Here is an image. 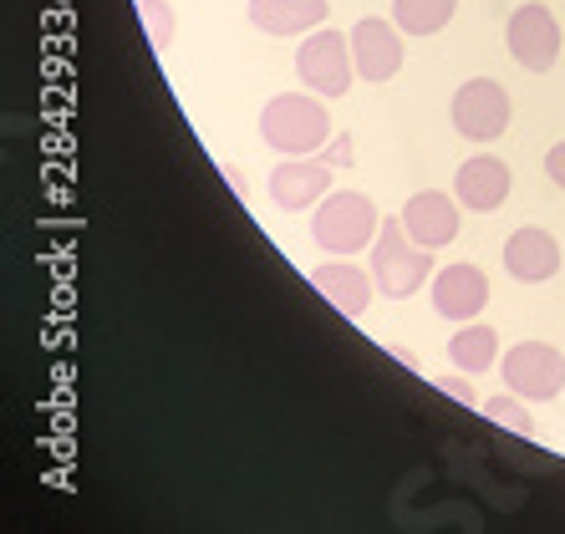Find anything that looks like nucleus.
<instances>
[{
  "mask_svg": "<svg viewBox=\"0 0 565 534\" xmlns=\"http://www.w3.org/2000/svg\"><path fill=\"white\" fill-rule=\"evenodd\" d=\"M403 229L413 235V245L423 249H448L454 239H459L463 229V204L459 194H438V189H423V194H413L408 204H403Z\"/></svg>",
  "mask_w": 565,
  "mask_h": 534,
  "instance_id": "9d476101",
  "label": "nucleus"
},
{
  "mask_svg": "<svg viewBox=\"0 0 565 534\" xmlns=\"http://www.w3.org/2000/svg\"><path fill=\"white\" fill-rule=\"evenodd\" d=\"M448 118H454V132L469 138V143H494V138H504V128L514 118V97L494 77H469L454 92Z\"/></svg>",
  "mask_w": 565,
  "mask_h": 534,
  "instance_id": "39448f33",
  "label": "nucleus"
},
{
  "mask_svg": "<svg viewBox=\"0 0 565 534\" xmlns=\"http://www.w3.org/2000/svg\"><path fill=\"white\" fill-rule=\"evenodd\" d=\"M459 15V0H393V21L403 36H438Z\"/></svg>",
  "mask_w": 565,
  "mask_h": 534,
  "instance_id": "f3484780",
  "label": "nucleus"
},
{
  "mask_svg": "<svg viewBox=\"0 0 565 534\" xmlns=\"http://www.w3.org/2000/svg\"><path fill=\"white\" fill-rule=\"evenodd\" d=\"M372 275H377V290L387 300H408L428 286V275H434V249L413 245V235L403 229V214L382 220L377 245H372Z\"/></svg>",
  "mask_w": 565,
  "mask_h": 534,
  "instance_id": "7ed1b4c3",
  "label": "nucleus"
},
{
  "mask_svg": "<svg viewBox=\"0 0 565 534\" xmlns=\"http://www.w3.org/2000/svg\"><path fill=\"white\" fill-rule=\"evenodd\" d=\"M504 46L525 72H551L555 56H561V21L551 15V6L525 0L510 15V26H504Z\"/></svg>",
  "mask_w": 565,
  "mask_h": 534,
  "instance_id": "0eeeda50",
  "label": "nucleus"
},
{
  "mask_svg": "<svg viewBox=\"0 0 565 534\" xmlns=\"http://www.w3.org/2000/svg\"><path fill=\"white\" fill-rule=\"evenodd\" d=\"M245 15L265 36H311V31L327 26L331 6L327 0H250Z\"/></svg>",
  "mask_w": 565,
  "mask_h": 534,
  "instance_id": "4468645a",
  "label": "nucleus"
},
{
  "mask_svg": "<svg viewBox=\"0 0 565 534\" xmlns=\"http://www.w3.org/2000/svg\"><path fill=\"white\" fill-rule=\"evenodd\" d=\"M311 286L321 290V296H327L342 316H352V321H356V316H367L372 290H377V275L337 255L331 265H316V270H311Z\"/></svg>",
  "mask_w": 565,
  "mask_h": 534,
  "instance_id": "2eb2a0df",
  "label": "nucleus"
},
{
  "mask_svg": "<svg viewBox=\"0 0 565 534\" xmlns=\"http://www.w3.org/2000/svg\"><path fill=\"white\" fill-rule=\"evenodd\" d=\"M352 56H356V77L362 82H393L403 72V26L382 21V15H362L352 26Z\"/></svg>",
  "mask_w": 565,
  "mask_h": 534,
  "instance_id": "1a4fd4ad",
  "label": "nucleus"
},
{
  "mask_svg": "<svg viewBox=\"0 0 565 534\" xmlns=\"http://www.w3.org/2000/svg\"><path fill=\"white\" fill-rule=\"evenodd\" d=\"M545 173H551L555 189H565V138L551 148V153H545Z\"/></svg>",
  "mask_w": 565,
  "mask_h": 534,
  "instance_id": "412c9836",
  "label": "nucleus"
},
{
  "mask_svg": "<svg viewBox=\"0 0 565 534\" xmlns=\"http://www.w3.org/2000/svg\"><path fill=\"white\" fill-rule=\"evenodd\" d=\"M504 387L520 392L525 403H555L565 392V356L555 352L551 341H514L510 352L500 356Z\"/></svg>",
  "mask_w": 565,
  "mask_h": 534,
  "instance_id": "423d86ee",
  "label": "nucleus"
},
{
  "mask_svg": "<svg viewBox=\"0 0 565 534\" xmlns=\"http://www.w3.org/2000/svg\"><path fill=\"white\" fill-rule=\"evenodd\" d=\"M296 77L306 92L316 97H347L356 82V56H352V36H342L337 26H321L301 41L296 52Z\"/></svg>",
  "mask_w": 565,
  "mask_h": 534,
  "instance_id": "20e7f679",
  "label": "nucleus"
},
{
  "mask_svg": "<svg viewBox=\"0 0 565 534\" xmlns=\"http://www.w3.org/2000/svg\"><path fill=\"white\" fill-rule=\"evenodd\" d=\"M510 189H514V173H510V163L494 153L463 158L459 173H454V194H459V204L469 209V214H494V209H504Z\"/></svg>",
  "mask_w": 565,
  "mask_h": 534,
  "instance_id": "f8f14e48",
  "label": "nucleus"
},
{
  "mask_svg": "<svg viewBox=\"0 0 565 534\" xmlns=\"http://www.w3.org/2000/svg\"><path fill=\"white\" fill-rule=\"evenodd\" d=\"M265 189H270V204L286 209V214H301L316 209L331 194V163L321 153L311 158H280L276 169L265 173Z\"/></svg>",
  "mask_w": 565,
  "mask_h": 534,
  "instance_id": "6e6552de",
  "label": "nucleus"
},
{
  "mask_svg": "<svg viewBox=\"0 0 565 534\" xmlns=\"http://www.w3.org/2000/svg\"><path fill=\"white\" fill-rule=\"evenodd\" d=\"M448 356H454L459 372L479 377V372H489V366L500 362V331L484 327V321H463V327L448 337Z\"/></svg>",
  "mask_w": 565,
  "mask_h": 534,
  "instance_id": "dca6fc26",
  "label": "nucleus"
},
{
  "mask_svg": "<svg viewBox=\"0 0 565 534\" xmlns=\"http://www.w3.org/2000/svg\"><path fill=\"white\" fill-rule=\"evenodd\" d=\"M434 387H438V392H448V397H454V403H463V407L479 403V392H473L469 372H448V377H434Z\"/></svg>",
  "mask_w": 565,
  "mask_h": 534,
  "instance_id": "aec40b11",
  "label": "nucleus"
},
{
  "mask_svg": "<svg viewBox=\"0 0 565 534\" xmlns=\"http://www.w3.org/2000/svg\"><path fill=\"white\" fill-rule=\"evenodd\" d=\"M260 138L286 158H311L331 143V113L327 97L316 92H280L260 113Z\"/></svg>",
  "mask_w": 565,
  "mask_h": 534,
  "instance_id": "f257e3e1",
  "label": "nucleus"
},
{
  "mask_svg": "<svg viewBox=\"0 0 565 534\" xmlns=\"http://www.w3.org/2000/svg\"><path fill=\"white\" fill-rule=\"evenodd\" d=\"M504 270L520 280V286H545L561 275V239L540 224H525L504 239Z\"/></svg>",
  "mask_w": 565,
  "mask_h": 534,
  "instance_id": "ddd939ff",
  "label": "nucleus"
},
{
  "mask_svg": "<svg viewBox=\"0 0 565 534\" xmlns=\"http://www.w3.org/2000/svg\"><path fill=\"white\" fill-rule=\"evenodd\" d=\"M138 15H143V31H148V41H153V52H169V41H173L169 0H138Z\"/></svg>",
  "mask_w": 565,
  "mask_h": 534,
  "instance_id": "6ab92c4d",
  "label": "nucleus"
},
{
  "mask_svg": "<svg viewBox=\"0 0 565 534\" xmlns=\"http://www.w3.org/2000/svg\"><path fill=\"white\" fill-rule=\"evenodd\" d=\"M428 296H434V311L454 327L463 321H479V311L489 306V275L479 265H444L428 280Z\"/></svg>",
  "mask_w": 565,
  "mask_h": 534,
  "instance_id": "9b49d317",
  "label": "nucleus"
},
{
  "mask_svg": "<svg viewBox=\"0 0 565 534\" xmlns=\"http://www.w3.org/2000/svg\"><path fill=\"white\" fill-rule=\"evenodd\" d=\"M484 417L494 423V428L514 432V438H535V417L525 413V397H520V392H510V387H504L500 397H489Z\"/></svg>",
  "mask_w": 565,
  "mask_h": 534,
  "instance_id": "a211bd4d",
  "label": "nucleus"
},
{
  "mask_svg": "<svg viewBox=\"0 0 565 534\" xmlns=\"http://www.w3.org/2000/svg\"><path fill=\"white\" fill-rule=\"evenodd\" d=\"M377 229H382L377 204H372L367 194H356V189L327 194L311 214V239L327 249V255H342V260H352V255L377 245Z\"/></svg>",
  "mask_w": 565,
  "mask_h": 534,
  "instance_id": "f03ea898",
  "label": "nucleus"
}]
</instances>
